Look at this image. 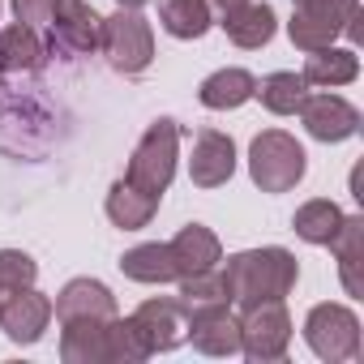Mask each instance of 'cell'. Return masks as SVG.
Masks as SVG:
<instances>
[{"label":"cell","instance_id":"26","mask_svg":"<svg viewBox=\"0 0 364 364\" xmlns=\"http://www.w3.org/2000/svg\"><path fill=\"white\" fill-rule=\"evenodd\" d=\"M304 95H309V82H304L300 73H287V69L262 77L257 90H253V99H262V107L274 112V116H291V112L304 103Z\"/></svg>","mask_w":364,"mask_h":364},{"label":"cell","instance_id":"22","mask_svg":"<svg viewBox=\"0 0 364 364\" xmlns=\"http://www.w3.org/2000/svg\"><path fill=\"white\" fill-rule=\"evenodd\" d=\"M120 270L133 283H176L180 279L171 245H137V249H129L120 257Z\"/></svg>","mask_w":364,"mask_h":364},{"label":"cell","instance_id":"6","mask_svg":"<svg viewBox=\"0 0 364 364\" xmlns=\"http://www.w3.org/2000/svg\"><path fill=\"white\" fill-rule=\"evenodd\" d=\"M99 48H103L107 65L124 77H137L154 65V31L137 9H116L112 18H103Z\"/></svg>","mask_w":364,"mask_h":364},{"label":"cell","instance_id":"25","mask_svg":"<svg viewBox=\"0 0 364 364\" xmlns=\"http://www.w3.org/2000/svg\"><path fill=\"white\" fill-rule=\"evenodd\" d=\"M343 219H347V215H343L330 198H313V202H304V206L296 210L291 232H296L304 245H330V240L338 236Z\"/></svg>","mask_w":364,"mask_h":364},{"label":"cell","instance_id":"7","mask_svg":"<svg viewBox=\"0 0 364 364\" xmlns=\"http://www.w3.org/2000/svg\"><path fill=\"white\" fill-rule=\"evenodd\" d=\"M304 343L326 364L355 360L360 355V317L347 304H317L304 317Z\"/></svg>","mask_w":364,"mask_h":364},{"label":"cell","instance_id":"8","mask_svg":"<svg viewBox=\"0 0 364 364\" xmlns=\"http://www.w3.org/2000/svg\"><path fill=\"white\" fill-rule=\"evenodd\" d=\"M291 343V313L283 300L249 304L240 317V351L249 360H279Z\"/></svg>","mask_w":364,"mask_h":364},{"label":"cell","instance_id":"21","mask_svg":"<svg viewBox=\"0 0 364 364\" xmlns=\"http://www.w3.org/2000/svg\"><path fill=\"white\" fill-rule=\"evenodd\" d=\"M43 65V39L35 26L14 22L0 31V73H35Z\"/></svg>","mask_w":364,"mask_h":364},{"label":"cell","instance_id":"3","mask_svg":"<svg viewBox=\"0 0 364 364\" xmlns=\"http://www.w3.org/2000/svg\"><path fill=\"white\" fill-rule=\"evenodd\" d=\"M360 0H296L287 35L300 52L330 48L338 35L360 39Z\"/></svg>","mask_w":364,"mask_h":364},{"label":"cell","instance_id":"9","mask_svg":"<svg viewBox=\"0 0 364 364\" xmlns=\"http://www.w3.org/2000/svg\"><path fill=\"white\" fill-rule=\"evenodd\" d=\"M133 330H137V338L146 343L150 355L154 351H171V347H180L189 338V309L180 300H167V296L146 300L133 313Z\"/></svg>","mask_w":364,"mask_h":364},{"label":"cell","instance_id":"16","mask_svg":"<svg viewBox=\"0 0 364 364\" xmlns=\"http://www.w3.org/2000/svg\"><path fill=\"white\" fill-rule=\"evenodd\" d=\"M167 245H171V257H176L180 279H185V274H198V270H210V266L223 262V245H219V236H215L210 228H202V223L180 228L176 240H167Z\"/></svg>","mask_w":364,"mask_h":364},{"label":"cell","instance_id":"18","mask_svg":"<svg viewBox=\"0 0 364 364\" xmlns=\"http://www.w3.org/2000/svg\"><path fill=\"white\" fill-rule=\"evenodd\" d=\"M219 26L228 31V39H232L236 48L253 52V48H266V43L274 39L279 18H274V9H270V5H253V0H245V5H240L236 14L219 18Z\"/></svg>","mask_w":364,"mask_h":364},{"label":"cell","instance_id":"30","mask_svg":"<svg viewBox=\"0 0 364 364\" xmlns=\"http://www.w3.org/2000/svg\"><path fill=\"white\" fill-rule=\"evenodd\" d=\"M206 5H210L215 18H228V14H236V9L245 5V0H206Z\"/></svg>","mask_w":364,"mask_h":364},{"label":"cell","instance_id":"2","mask_svg":"<svg viewBox=\"0 0 364 364\" xmlns=\"http://www.w3.org/2000/svg\"><path fill=\"white\" fill-rule=\"evenodd\" d=\"M150 351L133 330V317L107 321H65L60 360L65 364H141Z\"/></svg>","mask_w":364,"mask_h":364},{"label":"cell","instance_id":"17","mask_svg":"<svg viewBox=\"0 0 364 364\" xmlns=\"http://www.w3.org/2000/svg\"><path fill=\"white\" fill-rule=\"evenodd\" d=\"M159 210V193H146L137 189L133 180H116L107 189V219L120 228V232H141Z\"/></svg>","mask_w":364,"mask_h":364},{"label":"cell","instance_id":"20","mask_svg":"<svg viewBox=\"0 0 364 364\" xmlns=\"http://www.w3.org/2000/svg\"><path fill=\"white\" fill-rule=\"evenodd\" d=\"M253 90H257V77L249 69H219V73H210L202 82L198 99L210 112H236V107H245L253 99Z\"/></svg>","mask_w":364,"mask_h":364},{"label":"cell","instance_id":"24","mask_svg":"<svg viewBox=\"0 0 364 364\" xmlns=\"http://www.w3.org/2000/svg\"><path fill=\"white\" fill-rule=\"evenodd\" d=\"M334 257H338V274H343V287L347 296H364V283H360V257H364V219L360 215H347L338 236L330 240Z\"/></svg>","mask_w":364,"mask_h":364},{"label":"cell","instance_id":"27","mask_svg":"<svg viewBox=\"0 0 364 364\" xmlns=\"http://www.w3.org/2000/svg\"><path fill=\"white\" fill-rule=\"evenodd\" d=\"M180 283V304L185 309H206V304H232L228 296V279L219 266L210 270H198V274H185V279H176Z\"/></svg>","mask_w":364,"mask_h":364},{"label":"cell","instance_id":"15","mask_svg":"<svg viewBox=\"0 0 364 364\" xmlns=\"http://www.w3.org/2000/svg\"><path fill=\"white\" fill-rule=\"evenodd\" d=\"M52 313L60 317V326L65 321H107V317H116V296L99 279H73L60 287Z\"/></svg>","mask_w":364,"mask_h":364},{"label":"cell","instance_id":"29","mask_svg":"<svg viewBox=\"0 0 364 364\" xmlns=\"http://www.w3.org/2000/svg\"><path fill=\"white\" fill-rule=\"evenodd\" d=\"M56 5H60V0H14V14H18V22H26V26L43 31V26L52 22Z\"/></svg>","mask_w":364,"mask_h":364},{"label":"cell","instance_id":"31","mask_svg":"<svg viewBox=\"0 0 364 364\" xmlns=\"http://www.w3.org/2000/svg\"><path fill=\"white\" fill-rule=\"evenodd\" d=\"M116 5H120V9H141L146 0H116Z\"/></svg>","mask_w":364,"mask_h":364},{"label":"cell","instance_id":"5","mask_svg":"<svg viewBox=\"0 0 364 364\" xmlns=\"http://www.w3.org/2000/svg\"><path fill=\"white\" fill-rule=\"evenodd\" d=\"M176 150H180V124L167 120V116H159L141 133V141L133 146V159H129V176L124 180H133L137 189L163 198L167 185H171V176H176V159H180Z\"/></svg>","mask_w":364,"mask_h":364},{"label":"cell","instance_id":"10","mask_svg":"<svg viewBox=\"0 0 364 364\" xmlns=\"http://www.w3.org/2000/svg\"><path fill=\"white\" fill-rule=\"evenodd\" d=\"M48 321H52V300L43 291H35V283L0 296V330H5L14 343H22V347L39 343Z\"/></svg>","mask_w":364,"mask_h":364},{"label":"cell","instance_id":"12","mask_svg":"<svg viewBox=\"0 0 364 364\" xmlns=\"http://www.w3.org/2000/svg\"><path fill=\"white\" fill-rule=\"evenodd\" d=\"M236 171V141L219 129H202L193 137V159H189V180L198 189H219Z\"/></svg>","mask_w":364,"mask_h":364},{"label":"cell","instance_id":"11","mask_svg":"<svg viewBox=\"0 0 364 364\" xmlns=\"http://www.w3.org/2000/svg\"><path fill=\"white\" fill-rule=\"evenodd\" d=\"M296 112H300L309 137H317V141H347V137L360 133V112L343 95H330V90L304 95V103Z\"/></svg>","mask_w":364,"mask_h":364},{"label":"cell","instance_id":"14","mask_svg":"<svg viewBox=\"0 0 364 364\" xmlns=\"http://www.w3.org/2000/svg\"><path fill=\"white\" fill-rule=\"evenodd\" d=\"M189 338L202 355H236L240 351V317L228 304L189 309Z\"/></svg>","mask_w":364,"mask_h":364},{"label":"cell","instance_id":"4","mask_svg":"<svg viewBox=\"0 0 364 364\" xmlns=\"http://www.w3.org/2000/svg\"><path fill=\"white\" fill-rule=\"evenodd\" d=\"M304 167H309L304 146L291 133H283V129H266L249 146V176H253V185L262 193H287V189H296L300 180H304Z\"/></svg>","mask_w":364,"mask_h":364},{"label":"cell","instance_id":"23","mask_svg":"<svg viewBox=\"0 0 364 364\" xmlns=\"http://www.w3.org/2000/svg\"><path fill=\"white\" fill-rule=\"evenodd\" d=\"M159 22L171 39H202L215 26L206 0H159Z\"/></svg>","mask_w":364,"mask_h":364},{"label":"cell","instance_id":"13","mask_svg":"<svg viewBox=\"0 0 364 364\" xmlns=\"http://www.w3.org/2000/svg\"><path fill=\"white\" fill-rule=\"evenodd\" d=\"M48 26H52V48H65L73 56L95 52L99 35H103V18L86 5V0H60Z\"/></svg>","mask_w":364,"mask_h":364},{"label":"cell","instance_id":"19","mask_svg":"<svg viewBox=\"0 0 364 364\" xmlns=\"http://www.w3.org/2000/svg\"><path fill=\"white\" fill-rule=\"evenodd\" d=\"M309 86H326V90H334V86H347V82H355L360 77V56L351 52V48H317V52H309V60H304V73H300Z\"/></svg>","mask_w":364,"mask_h":364},{"label":"cell","instance_id":"28","mask_svg":"<svg viewBox=\"0 0 364 364\" xmlns=\"http://www.w3.org/2000/svg\"><path fill=\"white\" fill-rule=\"evenodd\" d=\"M39 279V266L31 253L22 249H0V296L5 291H18V287H31Z\"/></svg>","mask_w":364,"mask_h":364},{"label":"cell","instance_id":"1","mask_svg":"<svg viewBox=\"0 0 364 364\" xmlns=\"http://www.w3.org/2000/svg\"><path fill=\"white\" fill-rule=\"evenodd\" d=\"M223 279H228L232 304L249 309V304H262V300H287L296 291L300 262L287 249H279V245H270V249H245V253L228 257Z\"/></svg>","mask_w":364,"mask_h":364}]
</instances>
